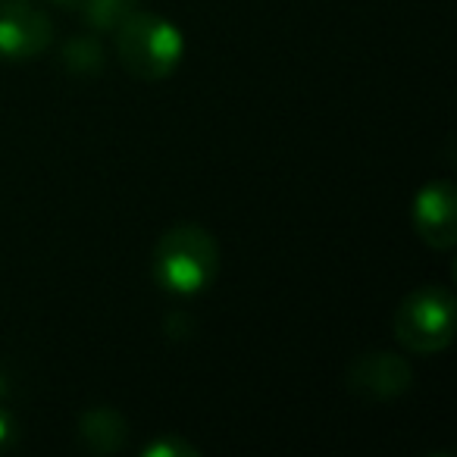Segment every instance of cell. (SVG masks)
<instances>
[{
    "label": "cell",
    "instance_id": "7",
    "mask_svg": "<svg viewBox=\"0 0 457 457\" xmlns=\"http://www.w3.org/2000/svg\"><path fill=\"white\" fill-rule=\"evenodd\" d=\"M79 442L91 454H116L129 442V423L116 407H91L79 420Z\"/></svg>",
    "mask_w": 457,
    "mask_h": 457
},
{
    "label": "cell",
    "instance_id": "10",
    "mask_svg": "<svg viewBox=\"0 0 457 457\" xmlns=\"http://www.w3.org/2000/svg\"><path fill=\"white\" fill-rule=\"evenodd\" d=\"M141 457H201V451L179 436H163V438H157V442L145 445Z\"/></svg>",
    "mask_w": 457,
    "mask_h": 457
},
{
    "label": "cell",
    "instance_id": "12",
    "mask_svg": "<svg viewBox=\"0 0 457 457\" xmlns=\"http://www.w3.org/2000/svg\"><path fill=\"white\" fill-rule=\"evenodd\" d=\"M4 395H7V376L0 373V398H4Z\"/></svg>",
    "mask_w": 457,
    "mask_h": 457
},
{
    "label": "cell",
    "instance_id": "9",
    "mask_svg": "<svg viewBox=\"0 0 457 457\" xmlns=\"http://www.w3.org/2000/svg\"><path fill=\"white\" fill-rule=\"evenodd\" d=\"M63 63H66V70L76 72V76H91V72H97L104 66V51H101V45H97V38H88V35L72 38L70 45L63 47Z\"/></svg>",
    "mask_w": 457,
    "mask_h": 457
},
{
    "label": "cell",
    "instance_id": "6",
    "mask_svg": "<svg viewBox=\"0 0 457 457\" xmlns=\"http://www.w3.org/2000/svg\"><path fill=\"white\" fill-rule=\"evenodd\" d=\"M348 392L363 401H392L411 388L413 370L395 351H370L348 367Z\"/></svg>",
    "mask_w": 457,
    "mask_h": 457
},
{
    "label": "cell",
    "instance_id": "5",
    "mask_svg": "<svg viewBox=\"0 0 457 457\" xmlns=\"http://www.w3.org/2000/svg\"><path fill=\"white\" fill-rule=\"evenodd\" d=\"M413 232L432 251L457 245V191L451 179H432L413 197Z\"/></svg>",
    "mask_w": 457,
    "mask_h": 457
},
{
    "label": "cell",
    "instance_id": "13",
    "mask_svg": "<svg viewBox=\"0 0 457 457\" xmlns=\"http://www.w3.org/2000/svg\"><path fill=\"white\" fill-rule=\"evenodd\" d=\"M57 4H76V0H57Z\"/></svg>",
    "mask_w": 457,
    "mask_h": 457
},
{
    "label": "cell",
    "instance_id": "2",
    "mask_svg": "<svg viewBox=\"0 0 457 457\" xmlns=\"http://www.w3.org/2000/svg\"><path fill=\"white\" fill-rule=\"evenodd\" d=\"M116 57L122 70L138 82H163L185 57V38L166 16L135 10L116 29Z\"/></svg>",
    "mask_w": 457,
    "mask_h": 457
},
{
    "label": "cell",
    "instance_id": "3",
    "mask_svg": "<svg viewBox=\"0 0 457 457\" xmlns=\"http://www.w3.org/2000/svg\"><path fill=\"white\" fill-rule=\"evenodd\" d=\"M457 301L445 286H420L395 311V338L411 354H438L454 342Z\"/></svg>",
    "mask_w": 457,
    "mask_h": 457
},
{
    "label": "cell",
    "instance_id": "11",
    "mask_svg": "<svg viewBox=\"0 0 457 457\" xmlns=\"http://www.w3.org/2000/svg\"><path fill=\"white\" fill-rule=\"evenodd\" d=\"M16 436V423H13V413L7 407H0V448H7Z\"/></svg>",
    "mask_w": 457,
    "mask_h": 457
},
{
    "label": "cell",
    "instance_id": "1",
    "mask_svg": "<svg viewBox=\"0 0 457 457\" xmlns=\"http://www.w3.org/2000/svg\"><path fill=\"white\" fill-rule=\"evenodd\" d=\"M220 273V245L197 222L166 228L154 245V279L172 295H201Z\"/></svg>",
    "mask_w": 457,
    "mask_h": 457
},
{
    "label": "cell",
    "instance_id": "8",
    "mask_svg": "<svg viewBox=\"0 0 457 457\" xmlns=\"http://www.w3.org/2000/svg\"><path fill=\"white\" fill-rule=\"evenodd\" d=\"M76 4L95 32H116L138 10V0H76Z\"/></svg>",
    "mask_w": 457,
    "mask_h": 457
},
{
    "label": "cell",
    "instance_id": "4",
    "mask_svg": "<svg viewBox=\"0 0 457 457\" xmlns=\"http://www.w3.org/2000/svg\"><path fill=\"white\" fill-rule=\"evenodd\" d=\"M54 45V22L32 0H0V60L29 63Z\"/></svg>",
    "mask_w": 457,
    "mask_h": 457
}]
</instances>
